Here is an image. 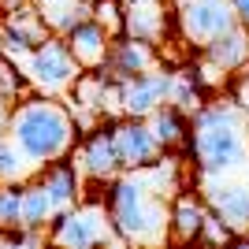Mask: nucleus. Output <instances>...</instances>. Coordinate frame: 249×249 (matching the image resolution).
I'll use <instances>...</instances> for the list:
<instances>
[{"label":"nucleus","mask_w":249,"mask_h":249,"mask_svg":"<svg viewBox=\"0 0 249 249\" xmlns=\"http://www.w3.org/2000/svg\"><path fill=\"white\" fill-rule=\"evenodd\" d=\"M194 134L186 153L201 178L231 175L249 164V112L234 101H205L190 115Z\"/></svg>","instance_id":"1"},{"label":"nucleus","mask_w":249,"mask_h":249,"mask_svg":"<svg viewBox=\"0 0 249 249\" xmlns=\"http://www.w3.org/2000/svg\"><path fill=\"white\" fill-rule=\"evenodd\" d=\"M11 142L22 149V156L34 164V171L60 156H71L78 145V119H74L71 104H63L60 97H45V93H26L19 97L15 112H11L8 126Z\"/></svg>","instance_id":"2"},{"label":"nucleus","mask_w":249,"mask_h":249,"mask_svg":"<svg viewBox=\"0 0 249 249\" xmlns=\"http://www.w3.org/2000/svg\"><path fill=\"white\" fill-rule=\"evenodd\" d=\"M104 208L119 242L160 246L167 242V201L145 182L142 171H119L104 182Z\"/></svg>","instance_id":"3"},{"label":"nucleus","mask_w":249,"mask_h":249,"mask_svg":"<svg viewBox=\"0 0 249 249\" xmlns=\"http://www.w3.org/2000/svg\"><path fill=\"white\" fill-rule=\"evenodd\" d=\"M22 71H26V78H30L34 93L63 97V93H71V86L78 82V74H82L86 67L74 60L67 37L52 34L45 45H37V49L30 52V60L22 63Z\"/></svg>","instance_id":"4"},{"label":"nucleus","mask_w":249,"mask_h":249,"mask_svg":"<svg viewBox=\"0 0 249 249\" xmlns=\"http://www.w3.org/2000/svg\"><path fill=\"white\" fill-rule=\"evenodd\" d=\"M104 238L119 242L115 231H112V219H108L104 201H78L74 208L56 212L52 223H49V242H56V246L89 249V246H101Z\"/></svg>","instance_id":"5"},{"label":"nucleus","mask_w":249,"mask_h":249,"mask_svg":"<svg viewBox=\"0 0 249 249\" xmlns=\"http://www.w3.org/2000/svg\"><path fill=\"white\" fill-rule=\"evenodd\" d=\"M175 19L190 45H205L208 37H216V34L231 30L238 22L231 0H178Z\"/></svg>","instance_id":"6"},{"label":"nucleus","mask_w":249,"mask_h":249,"mask_svg":"<svg viewBox=\"0 0 249 249\" xmlns=\"http://www.w3.org/2000/svg\"><path fill=\"white\" fill-rule=\"evenodd\" d=\"M115 149H119V164L123 171H142V167L156 164L164 156V145L156 142V134L149 130V119L138 115H115L112 119Z\"/></svg>","instance_id":"7"},{"label":"nucleus","mask_w":249,"mask_h":249,"mask_svg":"<svg viewBox=\"0 0 249 249\" xmlns=\"http://www.w3.org/2000/svg\"><path fill=\"white\" fill-rule=\"evenodd\" d=\"M201 197L223 227H231L234 234H249V182H231L223 175H212L205 178Z\"/></svg>","instance_id":"8"},{"label":"nucleus","mask_w":249,"mask_h":249,"mask_svg":"<svg viewBox=\"0 0 249 249\" xmlns=\"http://www.w3.org/2000/svg\"><path fill=\"white\" fill-rule=\"evenodd\" d=\"M112 119L89 126V134L78 142V167L86 171L89 182H112V178L123 171L119 149H115V134H112Z\"/></svg>","instance_id":"9"},{"label":"nucleus","mask_w":249,"mask_h":249,"mask_svg":"<svg viewBox=\"0 0 249 249\" xmlns=\"http://www.w3.org/2000/svg\"><path fill=\"white\" fill-rule=\"evenodd\" d=\"M153 67H160V49H156V45H145V41H134V37H126V34L112 37L104 60L97 63V71L108 74L115 86L126 82V78H134V74H142V71H153Z\"/></svg>","instance_id":"10"},{"label":"nucleus","mask_w":249,"mask_h":249,"mask_svg":"<svg viewBox=\"0 0 249 249\" xmlns=\"http://www.w3.org/2000/svg\"><path fill=\"white\" fill-rule=\"evenodd\" d=\"M167 89H171V71L167 67H153V71H142L134 78L119 82V115L149 119V112L167 101Z\"/></svg>","instance_id":"11"},{"label":"nucleus","mask_w":249,"mask_h":249,"mask_svg":"<svg viewBox=\"0 0 249 249\" xmlns=\"http://www.w3.org/2000/svg\"><path fill=\"white\" fill-rule=\"evenodd\" d=\"M37 178L45 182V190L52 194V205H56V212H63V208H74L86 190V171L78 167V160H71V156H60V160H52V164L37 167Z\"/></svg>","instance_id":"12"},{"label":"nucleus","mask_w":249,"mask_h":249,"mask_svg":"<svg viewBox=\"0 0 249 249\" xmlns=\"http://www.w3.org/2000/svg\"><path fill=\"white\" fill-rule=\"evenodd\" d=\"M212 216L201 194L194 190H178L171 205H167V238L171 242H201L205 219Z\"/></svg>","instance_id":"13"},{"label":"nucleus","mask_w":249,"mask_h":249,"mask_svg":"<svg viewBox=\"0 0 249 249\" xmlns=\"http://www.w3.org/2000/svg\"><path fill=\"white\" fill-rule=\"evenodd\" d=\"M201 56H205L208 63H216L223 74H238L249 67V30L246 26H231V30L216 34V37H208L205 45H201Z\"/></svg>","instance_id":"14"},{"label":"nucleus","mask_w":249,"mask_h":249,"mask_svg":"<svg viewBox=\"0 0 249 249\" xmlns=\"http://www.w3.org/2000/svg\"><path fill=\"white\" fill-rule=\"evenodd\" d=\"M123 34L134 37V41H145V45H156V49H160V41H164V34H167L164 0H160V4H126Z\"/></svg>","instance_id":"15"},{"label":"nucleus","mask_w":249,"mask_h":249,"mask_svg":"<svg viewBox=\"0 0 249 249\" xmlns=\"http://www.w3.org/2000/svg\"><path fill=\"white\" fill-rule=\"evenodd\" d=\"M149 130L156 134V142L164 149H186L190 134H194V123H190V112H182L178 104L164 101L160 108L149 112Z\"/></svg>","instance_id":"16"},{"label":"nucleus","mask_w":249,"mask_h":249,"mask_svg":"<svg viewBox=\"0 0 249 249\" xmlns=\"http://www.w3.org/2000/svg\"><path fill=\"white\" fill-rule=\"evenodd\" d=\"M67 37V45H71V52H74V60L82 63L86 71L89 67H97V63L104 60V52H108V45H112V34L104 30L101 22L89 15L86 22H78L71 34H63Z\"/></svg>","instance_id":"17"},{"label":"nucleus","mask_w":249,"mask_h":249,"mask_svg":"<svg viewBox=\"0 0 249 249\" xmlns=\"http://www.w3.org/2000/svg\"><path fill=\"white\" fill-rule=\"evenodd\" d=\"M52 216H56V205H52V194L45 190V182L41 178H26L22 182V227L49 231Z\"/></svg>","instance_id":"18"},{"label":"nucleus","mask_w":249,"mask_h":249,"mask_svg":"<svg viewBox=\"0 0 249 249\" xmlns=\"http://www.w3.org/2000/svg\"><path fill=\"white\" fill-rule=\"evenodd\" d=\"M205 82L197 78V71L194 67H182V71H171V89H167V101L178 104L182 112H197L201 104H205Z\"/></svg>","instance_id":"19"},{"label":"nucleus","mask_w":249,"mask_h":249,"mask_svg":"<svg viewBox=\"0 0 249 249\" xmlns=\"http://www.w3.org/2000/svg\"><path fill=\"white\" fill-rule=\"evenodd\" d=\"M45 22H49L52 34H71L78 22L89 19V0H56V4H45L41 8Z\"/></svg>","instance_id":"20"},{"label":"nucleus","mask_w":249,"mask_h":249,"mask_svg":"<svg viewBox=\"0 0 249 249\" xmlns=\"http://www.w3.org/2000/svg\"><path fill=\"white\" fill-rule=\"evenodd\" d=\"M26 175H37L34 164L11 142V134H0V182H26Z\"/></svg>","instance_id":"21"},{"label":"nucleus","mask_w":249,"mask_h":249,"mask_svg":"<svg viewBox=\"0 0 249 249\" xmlns=\"http://www.w3.org/2000/svg\"><path fill=\"white\" fill-rule=\"evenodd\" d=\"M0 49H4V60H11L15 67H22V63L30 60V52L37 49V45H34L30 37L15 26V22L4 19V22H0Z\"/></svg>","instance_id":"22"},{"label":"nucleus","mask_w":249,"mask_h":249,"mask_svg":"<svg viewBox=\"0 0 249 249\" xmlns=\"http://www.w3.org/2000/svg\"><path fill=\"white\" fill-rule=\"evenodd\" d=\"M22 227V182H0V231Z\"/></svg>","instance_id":"23"},{"label":"nucleus","mask_w":249,"mask_h":249,"mask_svg":"<svg viewBox=\"0 0 249 249\" xmlns=\"http://www.w3.org/2000/svg\"><path fill=\"white\" fill-rule=\"evenodd\" d=\"M89 15L101 22L104 30L119 37L123 34V15H126V0H89Z\"/></svg>","instance_id":"24"},{"label":"nucleus","mask_w":249,"mask_h":249,"mask_svg":"<svg viewBox=\"0 0 249 249\" xmlns=\"http://www.w3.org/2000/svg\"><path fill=\"white\" fill-rule=\"evenodd\" d=\"M231 101L238 104V108H246V112H249V67L234 74V86H231Z\"/></svg>","instance_id":"25"},{"label":"nucleus","mask_w":249,"mask_h":249,"mask_svg":"<svg viewBox=\"0 0 249 249\" xmlns=\"http://www.w3.org/2000/svg\"><path fill=\"white\" fill-rule=\"evenodd\" d=\"M11 112H15V101L0 93V134H8V126H11Z\"/></svg>","instance_id":"26"},{"label":"nucleus","mask_w":249,"mask_h":249,"mask_svg":"<svg viewBox=\"0 0 249 249\" xmlns=\"http://www.w3.org/2000/svg\"><path fill=\"white\" fill-rule=\"evenodd\" d=\"M231 8H234L238 26H246V30H249V0H231Z\"/></svg>","instance_id":"27"},{"label":"nucleus","mask_w":249,"mask_h":249,"mask_svg":"<svg viewBox=\"0 0 249 249\" xmlns=\"http://www.w3.org/2000/svg\"><path fill=\"white\" fill-rule=\"evenodd\" d=\"M126 4H160V0H126Z\"/></svg>","instance_id":"28"},{"label":"nucleus","mask_w":249,"mask_h":249,"mask_svg":"<svg viewBox=\"0 0 249 249\" xmlns=\"http://www.w3.org/2000/svg\"><path fill=\"white\" fill-rule=\"evenodd\" d=\"M45 4H56V0H37V8H45Z\"/></svg>","instance_id":"29"},{"label":"nucleus","mask_w":249,"mask_h":249,"mask_svg":"<svg viewBox=\"0 0 249 249\" xmlns=\"http://www.w3.org/2000/svg\"><path fill=\"white\" fill-rule=\"evenodd\" d=\"M0 67H4V49H0Z\"/></svg>","instance_id":"30"}]
</instances>
